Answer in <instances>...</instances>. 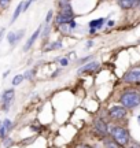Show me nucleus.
Instances as JSON below:
<instances>
[{"instance_id":"4be33fe9","label":"nucleus","mask_w":140,"mask_h":148,"mask_svg":"<svg viewBox=\"0 0 140 148\" xmlns=\"http://www.w3.org/2000/svg\"><path fill=\"white\" fill-rule=\"evenodd\" d=\"M33 74H34V71H33V70H27L26 73L23 74V77H25V79H30L33 77Z\"/></svg>"},{"instance_id":"c85d7f7f","label":"nucleus","mask_w":140,"mask_h":148,"mask_svg":"<svg viewBox=\"0 0 140 148\" xmlns=\"http://www.w3.org/2000/svg\"><path fill=\"white\" fill-rule=\"evenodd\" d=\"M92 45H93V41H91V40H89V41H86V48H91Z\"/></svg>"},{"instance_id":"f8f14e48","label":"nucleus","mask_w":140,"mask_h":148,"mask_svg":"<svg viewBox=\"0 0 140 148\" xmlns=\"http://www.w3.org/2000/svg\"><path fill=\"white\" fill-rule=\"evenodd\" d=\"M104 145H106V148H122L121 145H118L115 143L113 138H106L104 140Z\"/></svg>"},{"instance_id":"2eb2a0df","label":"nucleus","mask_w":140,"mask_h":148,"mask_svg":"<svg viewBox=\"0 0 140 148\" xmlns=\"http://www.w3.org/2000/svg\"><path fill=\"white\" fill-rule=\"evenodd\" d=\"M7 41L10 45H15L16 44V36H15V32H10L7 34Z\"/></svg>"},{"instance_id":"39448f33","label":"nucleus","mask_w":140,"mask_h":148,"mask_svg":"<svg viewBox=\"0 0 140 148\" xmlns=\"http://www.w3.org/2000/svg\"><path fill=\"white\" fill-rule=\"evenodd\" d=\"M93 129L97 133V136H100V137H107L108 136V125L100 118H96V121L93 122Z\"/></svg>"},{"instance_id":"6ab92c4d","label":"nucleus","mask_w":140,"mask_h":148,"mask_svg":"<svg viewBox=\"0 0 140 148\" xmlns=\"http://www.w3.org/2000/svg\"><path fill=\"white\" fill-rule=\"evenodd\" d=\"M10 3H11V0H0V8H7L8 5H10Z\"/></svg>"},{"instance_id":"7ed1b4c3","label":"nucleus","mask_w":140,"mask_h":148,"mask_svg":"<svg viewBox=\"0 0 140 148\" xmlns=\"http://www.w3.org/2000/svg\"><path fill=\"white\" fill-rule=\"evenodd\" d=\"M107 114L114 121H121V119H124L125 116L128 115V108H125L122 104H117V106L110 107Z\"/></svg>"},{"instance_id":"7c9ffc66","label":"nucleus","mask_w":140,"mask_h":148,"mask_svg":"<svg viewBox=\"0 0 140 148\" xmlns=\"http://www.w3.org/2000/svg\"><path fill=\"white\" fill-rule=\"evenodd\" d=\"M8 74H10V70H7V71H5V73L3 74V78H5V77H7V75H8Z\"/></svg>"},{"instance_id":"dca6fc26","label":"nucleus","mask_w":140,"mask_h":148,"mask_svg":"<svg viewBox=\"0 0 140 148\" xmlns=\"http://www.w3.org/2000/svg\"><path fill=\"white\" fill-rule=\"evenodd\" d=\"M3 126L7 129V132L10 133L11 130H12V127H14V123H12V121H11V119L5 118V119H3Z\"/></svg>"},{"instance_id":"9d476101","label":"nucleus","mask_w":140,"mask_h":148,"mask_svg":"<svg viewBox=\"0 0 140 148\" xmlns=\"http://www.w3.org/2000/svg\"><path fill=\"white\" fill-rule=\"evenodd\" d=\"M23 3H25V1H21L19 4L16 5L15 11H14V14H12V16H11V23H14V22L16 21V18L21 15V12L23 11Z\"/></svg>"},{"instance_id":"f257e3e1","label":"nucleus","mask_w":140,"mask_h":148,"mask_svg":"<svg viewBox=\"0 0 140 148\" xmlns=\"http://www.w3.org/2000/svg\"><path fill=\"white\" fill-rule=\"evenodd\" d=\"M108 136L122 148H125L130 143V134L128 132V129H125L121 125H111V126H108Z\"/></svg>"},{"instance_id":"412c9836","label":"nucleus","mask_w":140,"mask_h":148,"mask_svg":"<svg viewBox=\"0 0 140 148\" xmlns=\"http://www.w3.org/2000/svg\"><path fill=\"white\" fill-rule=\"evenodd\" d=\"M11 106H12V103H3L1 104V110L4 111V112H7L11 108Z\"/></svg>"},{"instance_id":"4468645a","label":"nucleus","mask_w":140,"mask_h":148,"mask_svg":"<svg viewBox=\"0 0 140 148\" xmlns=\"http://www.w3.org/2000/svg\"><path fill=\"white\" fill-rule=\"evenodd\" d=\"M1 145H3L4 148H10V147H12V145H14V140L7 136V137H4L3 140H1Z\"/></svg>"},{"instance_id":"c756f323","label":"nucleus","mask_w":140,"mask_h":148,"mask_svg":"<svg viewBox=\"0 0 140 148\" xmlns=\"http://www.w3.org/2000/svg\"><path fill=\"white\" fill-rule=\"evenodd\" d=\"M107 26H108V27H113V26H114V21H108V22H107Z\"/></svg>"},{"instance_id":"1a4fd4ad","label":"nucleus","mask_w":140,"mask_h":148,"mask_svg":"<svg viewBox=\"0 0 140 148\" xmlns=\"http://www.w3.org/2000/svg\"><path fill=\"white\" fill-rule=\"evenodd\" d=\"M100 64H99V62H91V63H88V64H84L82 67H81L80 70H78V73H89V71H92V70H95L97 69Z\"/></svg>"},{"instance_id":"5701e85b","label":"nucleus","mask_w":140,"mask_h":148,"mask_svg":"<svg viewBox=\"0 0 140 148\" xmlns=\"http://www.w3.org/2000/svg\"><path fill=\"white\" fill-rule=\"evenodd\" d=\"M52 16H54V11L49 10V11H48V14H47V18H45V22H47V23H48V22H51Z\"/></svg>"},{"instance_id":"f3484780","label":"nucleus","mask_w":140,"mask_h":148,"mask_svg":"<svg viewBox=\"0 0 140 148\" xmlns=\"http://www.w3.org/2000/svg\"><path fill=\"white\" fill-rule=\"evenodd\" d=\"M62 47V42L60 41H55V42H51L49 44V47L45 49V51H51V49H58V48Z\"/></svg>"},{"instance_id":"bb28decb","label":"nucleus","mask_w":140,"mask_h":148,"mask_svg":"<svg viewBox=\"0 0 140 148\" xmlns=\"http://www.w3.org/2000/svg\"><path fill=\"white\" fill-rule=\"evenodd\" d=\"M69 63V60H67V59L66 58H63V59H60V64H62V66H66V64Z\"/></svg>"},{"instance_id":"aec40b11","label":"nucleus","mask_w":140,"mask_h":148,"mask_svg":"<svg viewBox=\"0 0 140 148\" xmlns=\"http://www.w3.org/2000/svg\"><path fill=\"white\" fill-rule=\"evenodd\" d=\"M23 34H25V29H21V30H18V32H15V36H16V42L21 40L22 37H23Z\"/></svg>"},{"instance_id":"a211bd4d","label":"nucleus","mask_w":140,"mask_h":148,"mask_svg":"<svg viewBox=\"0 0 140 148\" xmlns=\"http://www.w3.org/2000/svg\"><path fill=\"white\" fill-rule=\"evenodd\" d=\"M8 136V132H7V129L3 126V121H1V126H0V140H3L4 137Z\"/></svg>"},{"instance_id":"cd10ccee","label":"nucleus","mask_w":140,"mask_h":148,"mask_svg":"<svg viewBox=\"0 0 140 148\" xmlns=\"http://www.w3.org/2000/svg\"><path fill=\"white\" fill-rule=\"evenodd\" d=\"M4 33H5V29L4 27H1V29H0V41H1V38H3V36H4Z\"/></svg>"},{"instance_id":"9b49d317","label":"nucleus","mask_w":140,"mask_h":148,"mask_svg":"<svg viewBox=\"0 0 140 148\" xmlns=\"http://www.w3.org/2000/svg\"><path fill=\"white\" fill-rule=\"evenodd\" d=\"M103 23H104V19H103V18H100V19H96V21L89 22V27H91V29L97 30V29H100V27H102Z\"/></svg>"},{"instance_id":"ddd939ff","label":"nucleus","mask_w":140,"mask_h":148,"mask_svg":"<svg viewBox=\"0 0 140 148\" xmlns=\"http://www.w3.org/2000/svg\"><path fill=\"white\" fill-rule=\"evenodd\" d=\"M25 79V77H23V74H16L15 77L12 78V81H11V84H12V86H16V85L22 84V81Z\"/></svg>"},{"instance_id":"b1692460","label":"nucleus","mask_w":140,"mask_h":148,"mask_svg":"<svg viewBox=\"0 0 140 148\" xmlns=\"http://www.w3.org/2000/svg\"><path fill=\"white\" fill-rule=\"evenodd\" d=\"M125 148H140V144L139 143H129Z\"/></svg>"},{"instance_id":"20e7f679","label":"nucleus","mask_w":140,"mask_h":148,"mask_svg":"<svg viewBox=\"0 0 140 148\" xmlns=\"http://www.w3.org/2000/svg\"><path fill=\"white\" fill-rule=\"evenodd\" d=\"M122 79L125 82H128V84H140V66L128 70L124 74V78Z\"/></svg>"},{"instance_id":"a878e982","label":"nucleus","mask_w":140,"mask_h":148,"mask_svg":"<svg viewBox=\"0 0 140 148\" xmlns=\"http://www.w3.org/2000/svg\"><path fill=\"white\" fill-rule=\"evenodd\" d=\"M69 26H70V29L73 30V29H75L77 27V23H75V21H70L69 22Z\"/></svg>"},{"instance_id":"0eeeda50","label":"nucleus","mask_w":140,"mask_h":148,"mask_svg":"<svg viewBox=\"0 0 140 148\" xmlns=\"http://www.w3.org/2000/svg\"><path fill=\"white\" fill-rule=\"evenodd\" d=\"M140 5V0H119V7L122 10H132Z\"/></svg>"},{"instance_id":"473e14b6","label":"nucleus","mask_w":140,"mask_h":148,"mask_svg":"<svg viewBox=\"0 0 140 148\" xmlns=\"http://www.w3.org/2000/svg\"><path fill=\"white\" fill-rule=\"evenodd\" d=\"M0 126H1V121H0Z\"/></svg>"},{"instance_id":"393cba45","label":"nucleus","mask_w":140,"mask_h":148,"mask_svg":"<svg viewBox=\"0 0 140 148\" xmlns=\"http://www.w3.org/2000/svg\"><path fill=\"white\" fill-rule=\"evenodd\" d=\"M75 148H95V147H92V145H89V144H78Z\"/></svg>"},{"instance_id":"2f4dec72","label":"nucleus","mask_w":140,"mask_h":148,"mask_svg":"<svg viewBox=\"0 0 140 148\" xmlns=\"http://www.w3.org/2000/svg\"><path fill=\"white\" fill-rule=\"evenodd\" d=\"M137 121H139V123H140V115H139V116H137Z\"/></svg>"},{"instance_id":"423d86ee","label":"nucleus","mask_w":140,"mask_h":148,"mask_svg":"<svg viewBox=\"0 0 140 148\" xmlns=\"http://www.w3.org/2000/svg\"><path fill=\"white\" fill-rule=\"evenodd\" d=\"M15 99V89L14 88H8V89H4L3 93L0 96V103H12Z\"/></svg>"},{"instance_id":"f03ea898","label":"nucleus","mask_w":140,"mask_h":148,"mask_svg":"<svg viewBox=\"0 0 140 148\" xmlns=\"http://www.w3.org/2000/svg\"><path fill=\"white\" fill-rule=\"evenodd\" d=\"M119 104H122L128 110H133L140 106V92L136 89H126L119 96Z\"/></svg>"},{"instance_id":"6e6552de","label":"nucleus","mask_w":140,"mask_h":148,"mask_svg":"<svg viewBox=\"0 0 140 148\" xmlns=\"http://www.w3.org/2000/svg\"><path fill=\"white\" fill-rule=\"evenodd\" d=\"M40 32H41V26L38 27V29H36V32H34L32 36L29 37V40L26 41V44L23 45V51H25V52H26V51H29V49L32 48V45L34 44V41H36V40H37V37L40 36Z\"/></svg>"}]
</instances>
